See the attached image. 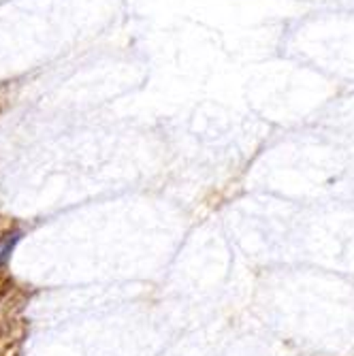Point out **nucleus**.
Returning <instances> with one entry per match:
<instances>
[{
    "label": "nucleus",
    "instance_id": "obj_1",
    "mask_svg": "<svg viewBox=\"0 0 354 356\" xmlns=\"http://www.w3.org/2000/svg\"><path fill=\"white\" fill-rule=\"evenodd\" d=\"M19 239H22V231H9L0 237V269L11 261V254L19 243Z\"/></svg>",
    "mask_w": 354,
    "mask_h": 356
}]
</instances>
